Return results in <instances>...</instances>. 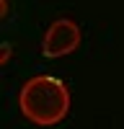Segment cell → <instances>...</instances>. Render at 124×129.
I'll return each mask as SVG.
<instances>
[{
  "instance_id": "cell-2",
  "label": "cell",
  "mask_w": 124,
  "mask_h": 129,
  "mask_svg": "<svg viewBox=\"0 0 124 129\" xmlns=\"http://www.w3.org/2000/svg\"><path fill=\"white\" fill-rule=\"evenodd\" d=\"M80 47V26L72 18H57L41 39V54L49 59L65 57Z\"/></svg>"
},
{
  "instance_id": "cell-3",
  "label": "cell",
  "mask_w": 124,
  "mask_h": 129,
  "mask_svg": "<svg viewBox=\"0 0 124 129\" xmlns=\"http://www.w3.org/2000/svg\"><path fill=\"white\" fill-rule=\"evenodd\" d=\"M8 57H10V44H8V41H3V59H0V62H8Z\"/></svg>"
},
{
  "instance_id": "cell-4",
  "label": "cell",
  "mask_w": 124,
  "mask_h": 129,
  "mask_svg": "<svg viewBox=\"0 0 124 129\" xmlns=\"http://www.w3.org/2000/svg\"><path fill=\"white\" fill-rule=\"evenodd\" d=\"M0 16H8V0H0Z\"/></svg>"
},
{
  "instance_id": "cell-1",
  "label": "cell",
  "mask_w": 124,
  "mask_h": 129,
  "mask_svg": "<svg viewBox=\"0 0 124 129\" xmlns=\"http://www.w3.org/2000/svg\"><path fill=\"white\" fill-rule=\"evenodd\" d=\"M18 109L36 126H54L70 109V90L52 75H36L23 83L18 93Z\"/></svg>"
}]
</instances>
